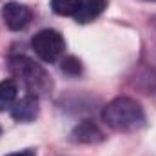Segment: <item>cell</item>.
I'll use <instances>...</instances> for the list:
<instances>
[{
    "instance_id": "cell-1",
    "label": "cell",
    "mask_w": 156,
    "mask_h": 156,
    "mask_svg": "<svg viewBox=\"0 0 156 156\" xmlns=\"http://www.w3.org/2000/svg\"><path fill=\"white\" fill-rule=\"evenodd\" d=\"M102 120L113 131L133 133L145 125V113L136 100L129 96H118L104 107Z\"/></svg>"
},
{
    "instance_id": "cell-2",
    "label": "cell",
    "mask_w": 156,
    "mask_h": 156,
    "mask_svg": "<svg viewBox=\"0 0 156 156\" xmlns=\"http://www.w3.org/2000/svg\"><path fill=\"white\" fill-rule=\"evenodd\" d=\"M9 71L16 80H20L26 85L27 93L31 94H37V96L47 94L53 87V82L47 71L29 56H24V55L13 56L9 60Z\"/></svg>"
},
{
    "instance_id": "cell-3",
    "label": "cell",
    "mask_w": 156,
    "mask_h": 156,
    "mask_svg": "<svg viewBox=\"0 0 156 156\" xmlns=\"http://www.w3.org/2000/svg\"><path fill=\"white\" fill-rule=\"evenodd\" d=\"M31 45H33V49L38 55L40 60H44L47 64L56 62L66 51V40L56 29H42V31H38L31 40Z\"/></svg>"
},
{
    "instance_id": "cell-4",
    "label": "cell",
    "mask_w": 156,
    "mask_h": 156,
    "mask_svg": "<svg viewBox=\"0 0 156 156\" xmlns=\"http://www.w3.org/2000/svg\"><path fill=\"white\" fill-rule=\"evenodd\" d=\"M2 18L11 31H22L33 20V11L20 2H7L2 7Z\"/></svg>"
},
{
    "instance_id": "cell-5",
    "label": "cell",
    "mask_w": 156,
    "mask_h": 156,
    "mask_svg": "<svg viewBox=\"0 0 156 156\" xmlns=\"http://www.w3.org/2000/svg\"><path fill=\"white\" fill-rule=\"evenodd\" d=\"M69 140L73 144H85V145H93V144H100L105 140L104 131L93 122V120H82L76 127L71 131Z\"/></svg>"
},
{
    "instance_id": "cell-6",
    "label": "cell",
    "mask_w": 156,
    "mask_h": 156,
    "mask_svg": "<svg viewBox=\"0 0 156 156\" xmlns=\"http://www.w3.org/2000/svg\"><path fill=\"white\" fill-rule=\"evenodd\" d=\"M38 96L27 93L26 96H22L20 100L15 102V105L11 107V116L15 118L16 122H33L35 118L38 116Z\"/></svg>"
},
{
    "instance_id": "cell-7",
    "label": "cell",
    "mask_w": 156,
    "mask_h": 156,
    "mask_svg": "<svg viewBox=\"0 0 156 156\" xmlns=\"http://www.w3.org/2000/svg\"><path fill=\"white\" fill-rule=\"evenodd\" d=\"M107 7V0H83L78 13L73 16L78 24H89L96 20Z\"/></svg>"
},
{
    "instance_id": "cell-8",
    "label": "cell",
    "mask_w": 156,
    "mask_h": 156,
    "mask_svg": "<svg viewBox=\"0 0 156 156\" xmlns=\"http://www.w3.org/2000/svg\"><path fill=\"white\" fill-rule=\"evenodd\" d=\"M18 85L15 80H2L0 82V111L11 109L16 102Z\"/></svg>"
},
{
    "instance_id": "cell-9",
    "label": "cell",
    "mask_w": 156,
    "mask_h": 156,
    "mask_svg": "<svg viewBox=\"0 0 156 156\" xmlns=\"http://www.w3.org/2000/svg\"><path fill=\"white\" fill-rule=\"evenodd\" d=\"M83 0H51V9L60 16H75Z\"/></svg>"
},
{
    "instance_id": "cell-10",
    "label": "cell",
    "mask_w": 156,
    "mask_h": 156,
    "mask_svg": "<svg viewBox=\"0 0 156 156\" xmlns=\"http://www.w3.org/2000/svg\"><path fill=\"white\" fill-rule=\"evenodd\" d=\"M60 67H62V71H64L66 75H69V76H78V75L82 73V64H80V60H78L76 56H66V58L62 60Z\"/></svg>"
},
{
    "instance_id": "cell-11",
    "label": "cell",
    "mask_w": 156,
    "mask_h": 156,
    "mask_svg": "<svg viewBox=\"0 0 156 156\" xmlns=\"http://www.w3.org/2000/svg\"><path fill=\"white\" fill-rule=\"evenodd\" d=\"M7 156H35V153L33 151H20V153H13V154H7Z\"/></svg>"
},
{
    "instance_id": "cell-12",
    "label": "cell",
    "mask_w": 156,
    "mask_h": 156,
    "mask_svg": "<svg viewBox=\"0 0 156 156\" xmlns=\"http://www.w3.org/2000/svg\"><path fill=\"white\" fill-rule=\"evenodd\" d=\"M147 2H156V0H147Z\"/></svg>"
},
{
    "instance_id": "cell-13",
    "label": "cell",
    "mask_w": 156,
    "mask_h": 156,
    "mask_svg": "<svg viewBox=\"0 0 156 156\" xmlns=\"http://www.w3.org/2000/svg\"><path fill=\"white\" fill-rule=\"evenodd\" d=\"M0 134H2V127H0Z\"/></svg>"
}]
</instances>
